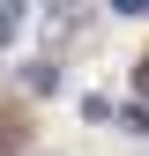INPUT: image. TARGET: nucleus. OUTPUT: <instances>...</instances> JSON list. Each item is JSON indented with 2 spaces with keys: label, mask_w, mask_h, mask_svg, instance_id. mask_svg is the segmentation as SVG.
<instances>
[{
  "label": "nucleus",
  "mask_w": 149,
  "mask_h": 156,
  "mask_svg": "<svg viewBox=\"0 0 149 156\" xmlns=\"http://www.w3.org/2000/svg\"><path fill=\"white\" fill-rule=\"evenodd\" d=\"M23 15H30L23 0H0V45H8V37H15V23H23Z\"/></svg>",
  "instance_id": "1"
},
{
  "label": "nucleus",
  "mask_w": 149,
  "mask_h": 156,
  "mask_svg": "<svg viewBox=\"0 0 149 156\" xmlns=\"http://www.w3.org/2000/svg\"><path fill=\"white\" fill-rule=\"evenodd\" d=\"M23 74H30V89H37V97H52V89H60V74H52L45 60H37V67H23Z\"/></svg>",
  "instance_id": "2"
}]
</instances>
